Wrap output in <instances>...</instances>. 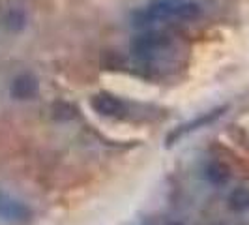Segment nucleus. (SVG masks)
I'll return each instance as SVG.
<instances>
[{"label":"nucleus","mask_w":249,"mask_h":225,"mask_svg":"<svg viewBox=\"0 0 249 225\" xmlns=\"http://www.w3.org/2000/svg\"><path fill=\"white\" fill-rule=\"evenodd\" d=\"M171 45V36L165 34L161 30H146L137 38H133L129 49L139 58H148L158 55L160 51L167 49Z\"/></svg>","instance_id":"obj_1"},{"label":"nucleus","mask_w":249,"mask_h":225,"mask_svg":"<svg viewBox=\"0 0 249 225\" xmlns=\"http://www.w3.org/2000/svg\"><path fill=\"white\" fill-rule=\"evenodd\" d=\"M0 218L8 222H25L28 218V208L23 203L12 199L8 193L0 191Z\"/></svg>","instance_id":"obj_2"},{"label":"nucleus","mask_w":249,"mask_h":225,"mask_svg":"<svg viewBox=\"0 0 249 225\" xmlns=\"http://www.w3.org/2000/svg\"><path fill=\"white\" fill-rule=\"evenodd\" d=\"M10 92H12V96L15 100H30V98H34L37 94L36 77L30 74L17 75V77L13 79Z\"/></svg>","instance_id":"obj_3"},{"label":"nucleus","mask_w":249,"mask_h":225,"mask_svg":"<svg viewBox=\"0 0 249 225\" xmlns=\"http://www.w3.org/2000/svg\"><path fill=\"white\" fill-rule=\"evenodd\" d=\"M92 107H94V111L103 114V116H120L125 111L122 101L111 94H105V92L92 98Z\"/></svg>","instance_id":"obj_4"},{"label":"nucleus","mask_w":249,"mask_h":225,"mask_svg":"<svg viewBox=\"0 0 249 225\" xmlns=\"http://www.w3.org/2000/svg\"><path fill=\"white\" fill-rule=\"evenodd\" d=\"M225 111V107H221V109H215V111L208 112V114H202V116H199L197 120H193V122H187V124L180 126L178 130H175L169 137H167V143L169 145H173L176 139L184 137L186 133H189V131H195V130H199V128H202V126H208L210 122H213L215 118H219L221 116V112Z\"/></svg>","instance_id":"obj_5"},{"label":"nucleus","mask_w":249,"mask_h":225,"mask_svg":"<svg viewBox=\"0 0 249 225\" xmlns=\"http://www.w3.org/2000/svg\"><path fill=\"white\" fill-rule=\"evenodd\" d=\"M202 15V8L197 2H184L175 6V17L173 19H180V21H195Z\"/></svg>","instance_id":"obj_6"},{"label":"nucleus","mask_w":249,"mask_h":225,"mask_svg":"<svg viewBox=\"0 0 249 225\" xmlns=\"http://www.w3.org/2000/svg\"><path fill=\"white\" fill-rule=\"evenodd\" d=\"M206 178L212 182V184H225L229 178H231V173H229V167L223 165L219 162H213L206 167Z\"/></svg>","instance_id":"obj_7"},{"label":"nucleus","mask_w":249,"mask_h":225,"mask_svg":"<svg viewBox=\"0 0 249 225\" xmlns=\"http://www.w3.org/2000/svg\"><path fill=\"white\" fill-rule=\"evenodd\" d=\"M229 206L234 212H244L249 208V188H236L231 197H229Z\"/></svg>","instance_id":"obj_8"},{"label":"nucleus","mask_w":249,"mask_h":225,"mask_svg":"<svg viewBox=\"0 0 249 225\" xmlns=\"http://www.w3.org/2000/svg\"><path fill=\"white\" fill-rule=\"evenodd\" d=\"M54 116L58 120H70L75 116V107H71L70 103H56L54 105Z\"/></svg>","instance_id":"obj_9"},{"label":"nucleus","mask_w":249,"mask_h":225,"mask_svg":"<svg viewBox=\"0 0 249 225\" xmlns=\"http://www.w3.org/2000/svg\"><path fill=\"white\" fill-rule=\"evenodd\" d=\"M167 225H182V224H178V222H171V224H167Z\"/></svg>","instance_id":"obj_10"}]
</instances>
